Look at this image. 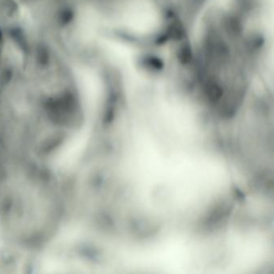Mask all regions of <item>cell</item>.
<instances>
[{
  "label": "cell",
  "instance_id": "cell-1",
  "mask_svg": "<svg viewBox=\"0 0 274 274\" xmlns=\"http://www.w3.org/2000/svg\"><path fill=\"white\" fill-rule=\"evenodd\" d=\"M117 21L128 33L138 36L152 35L161 25V15L150 0H131L120 10Z\"/></svg>",
  "mask_w": 274,
  "mask_h": 274
}]
</instances>
